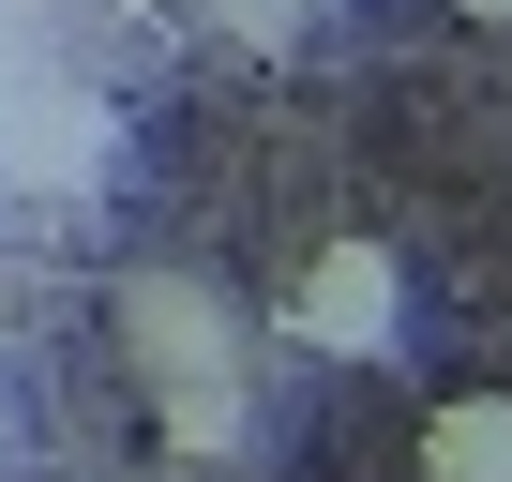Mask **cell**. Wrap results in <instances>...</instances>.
<instances>
[{"label":"cell","instance_id":"3","mask_svg":"<svg viewBox=\"0 0 512 482\" xmlns=\"http://www.w3.org/2000/svg\"><path fill=\"white\" fill-rule=\"evenodd\" d=\"M422 482H512V392H437L422 407Z\"/></svg>","mask_w":512,"mask_h":482},{"label":"cell","instance_id":"7","mask_svg":"<svg viewBox=\"0 0 512 482\" xmlns=\"http://www.w3.org/2000/svg\"><path fill=\"white\" fill-rule=\"evenodd\" d=\"M317 16H332V0H317Z\"/></svg>","mask_w":512,"mask_h":482},{"label":"cell","instance_id":"2","mask_svg":"<svg viewBox=\"0 0 512 482\" xmlns=\"http://www.w3.org/2000/svg\"><path fill=\"white\" fill-rule=\"evenodd\" d=\"M287 347L317 362H407V257L377 226H317L287 272Z\"/></svg>","mask_w":512,"mask_h":482},{"label":"cell","instance_id":"5","mask_svg":"<svg viewBox=\"0 0 512 482\" xmlns=\"http://www.w3.org/2000/svg\"><path fill=\"white\" fill-rule=\"evenodd\" d=\"M452 16H497V31H512V0H452Z\"/></svg>","mask_w":512,"mask_h":482},{"label":"cell","instance_id":"6","mask_svg":"<svg viewBox=\"0 0 512 482\" xmlns=\"http://www.w3.org/2000/svg\"><path fill=\"white\" fill-rule=\"evenodd\" d=\"M106 482H136V467H106Z\"/></svg>","mask_w":512,"mask_h":482},{"label":"cell","instance_id":"1","mask_svg":"<svg viewBox=\"0 0 512 482\" xmlns=\"http://www.w3.org/2000/svg\"><path fill=\"white\" fill-rule=\"evenodd\" d=\"M106 332H121V362H136L151 407H226V392H256V317H241L211 272H181V257L121 272V287H106Z\"/></svg>","mask_w":512,"mask_h":482},{"label":"cell","instance_id":"4","mask_svg":"<svg viewBox=\"0 0 512 482\" xmlns=\"http://www.w3.org/2000/svg\"><path fill=\"white\" fill-rule=\"evenodd\" d=\"M211 31H241V46H302L317 0H211Z\"/></svg>","mask_w":512,"mask_h":482}]
</instances>
